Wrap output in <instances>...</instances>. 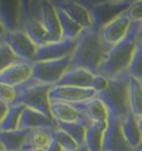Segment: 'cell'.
<instances>
[{
	"label": "cell",
	"instance_id": "836d02e7",
	"mask_svg": "<svg viewBox=\"0 0 142 151\" xmlns=\"http://www.w3.org/2000/svg\"><path fill=\"white\" fill-rule=\"evenodd\" d=\"M108 85H109V79L108 78H105L101 75H95V78H93V81H92V85H91V89L95 90L98 94L107 89Z\"/></svg>",
	"mask_w": 142,
	"mask_h": 151
},
{
	"label": "cell",
	"instance_id": "44dd1931",
	"mask_svg": "<svg viewBox=\"0 0 142 151\" xmlns=\"http://www.w3.org/2000/svg\"><path fill=\"white\" fill-rule=\"evenodd\" d=\"M121 127L124 138L133 150L139 149L142 145V133L138 124V119L133 113H129L121 119Z\"/></svg>",
	"mask_w": 142,
	"mask_h": 151
},
{
	"label": "cell",
	"instance_id": "8fae6325",
	"mask_svg": "<svg viewBox=\"0 0 142 151\" xmlns=\"http://www.w3.org/2000/svg\"><path fill=\"white\" fill-rule=\"evenodd\" d=\"M131 21L127 17V14H123L119 18L113 20L112 22L104 26L103 28L100 30V36L103 41L104 46L110 50L111 48L115 46L117 43L122 41L124 38L128 36L130 28H131Z\"/></svg>",
	"mask_w": 142,
	"mask_h": 151
},
{
	"label": "cell",
	"instance_id": "52a82bcc",
	"mask_svg": "<svg viewBox=\"0 0 142 151\" xmlns=\"http://www.w3.org/2000/svg\"><path fill=\"white\" fill-rule=\"evenodd\" d=\"M6 43L11 48L19 60L30 63L36 62L38 47L32 42V40L24 31L16 30L12 32H7Z\"/></svg>",
	"mask_w": 142,
	"mask_h": 151
},
{
	"label": "cell",
	"instance_id": "f35d334b",
	"mask_svg": "<svg viewBox=\"0 0 142 151\" xmlns=\"http://www.w3.org/2000/svg\"><path fill=\"white\" fill-rule=\"evenodd\" d=\"M6 43V36H0V47Z\"/></svg>",
	"mask_w": 142,
	"mask_h": 151
},
{
	"label": "cell",
	"instance_id": "7a4b0ae2",
	"mask_svg": "<svg viewBox=\"0 0 142 151\" xmlns=\"http://www.w3.org/2000/svg\"><path fill=\"white\" fill-rule=\"evenodd\" d=\"M138 30L139 24H132L128 36L113 46L105 55L97 75L112 79L122 73H128L133 51L138 42Z\"/></svg>",
	"mask_w": 142,
	"mask_h": 151
},
{
	"label": "cell",
	"instance_id": "83f0119b",
	"mask_svg": "<svg viewBox=\"0 0 142 151\" xmlns=\"http://www.w3.org/2000/svg\"><path fill=\"white\" fill-rule=\"evenodd\" d=\"M57 128L62 131L68 133L73 140L82 148L85 147V133H87V124L85 122H56Z\"/></svg>",
	"mask_w": 142,
	"mask_h": 151
},
{
	"label": "cell",
	"instance_id": "ffe728a7",
	"mask_svg": "<svg viewBox=\"0 0 142 151\" xmlns=\"http://www.w3.org/2000/svg\"><path fill=\"white\" fill-rule=\"evenodd\" d=\"M30 131L28 129H18L0 132V143L7 151H24Z\"/></svg>",
	"mask_w": 142,
	"mask_h": 151
},
{
	"label": "cell",
	"instance_id": "1f68e13d",
	"mask_svg": "<svg viewBox=\"0 0 142 151\" xmlns=\"http://www.w3.org/2000/svg\"><path fill=\"white\" fill-rule=\"evenodd\" d=\"M17 97H18L17 88L5 83H0V102L7 106H11L16 102Z\"/></svg>",
	"mask_w": 142,
	"mask_h": 151
},
{
	"label": "cell",
	"instance_id": "5b68a950",
	"mask_svg": "<svg viewBox=\"0 0 142 151\" xmlns=\"http://www.w3.org/2000/svg\"><path fill=\"white\" fill-rule=\"evenodd\" d=\"M90 9L93 29L100 31L104 26L112 22L127 12L132 0H108V1H81Z\"/></svg>",
	"mask_w": 142,
	"mask_h": 151
},
{
	"label": "cell",
	"instance_id": "d590c367",
	"mask_svg": "<svg viewBox=\"0 0 142 151\" xmlns=\"http://www.w3.org/2000/svg\"><path fill=\"white\" fill-rule=\"evenodd\" d=\"M8 108H9V106H7V104L0 102V123H1V121H2V119L5 118L6 113H7V111H8Z\"/></svg>",
	"mask_w": 142,
	"mask_h": 151
},
{
	"label": "cell",
	"instance_id": "7402d4cb",
	"mask_svg": "<svg viewBox=\"0 0 142 151\" xmlns=\"http://www.w3.org/2000/svg\"><path fill=\"white\" fill-rule=\"evenodd\" d=\"M19 30H22L27 33L28 37L32 40V42L38 48L48 43V36L42 22H41V17H36V18L26 21L24 24H21Z\"/></svg>",
	"mask_w": 142,
	"mask_h": 151
},
{
	"label": "cell",
	"instance_id": "bcb514c9",
	"mask_svg": "<svg viewBox=\"0 0 142 151\" xmlns=\"http://www.w3.org/2000/svg\"><path fill=\"white\" fill-rule=\"evenodd\" d=\"M5 151H7V150H5Z\"/></svg>",
	"mask_w": 142,
	"mask_h": 151
},
{
	"label": "cell",
	"instance_id": "8992f818",
	"mask_svg": "<svg viewBox=\"0 0 142 151\" xmlns=\"http://www.w3.org/2000/svg\"><path fill=\"white\" fill-rule=\"evenodd\" d=\"M70 66L71 57L60 60L36 61L32 63V79L42 85L57 86Z\"/></svg>",
	"mask_w": 142,
	"mask_h": 151
},
{
	"label": "cell",
	"instance_id": "7bdbcfd3",
	"mask_svg": "<svg viewBox=\"0 0 142 151\" xmlns=\"http://www.w3.org/2000/svg\"><path fill=\"white\" fill-rule=\"evenodd\" d=\"M79 151H88V150H87V149H85V147H82V148H81V149H80V150H79Z\"/></svg>",
	"mask_w": 142,
	"mask_h": 151
},
{
	"label": "cell",
	"instance_id": "d6986e66",
	"mask_svg": "<svg viewBox=\"0 0 142 151\" xmlns=\"http://www.w3.org/2000/svg\"><path fill=\"white\" fill-rule=\"evenodd\" d=\"M51 117L56 122H85L88 123L78 110L72 104L66 102H50Z\"/></svg>",
	"mask_w": 142,
	"mask_h": 151
},
{
	"label": "cell",
	"instance_id": "cb8c5ba5",
	"mask_svg": "<svg viewBox=\"0 0 142 151\" xmlns=\"http://www.w3.org/2000/svg\"><path fill=\"white\" fill-rule=\"evenodd\" d=\"M55 6V5H53ZM56 7V6H55ZM57 14L60 22V28L62 32V39H69V40H77L80 36L83 29L77 24L73 19L69 17V14L62 9L56 7Z\"/></svg>",
	"mask_w": 142,
	"mask_h": 151
},
{
	"label": "cell",
	"instance_id": "4fadbf2b",
	"mask_svg": "<svg viewBox=\"0 0 142 151\" xmlns=\"http://www.w3.org/2000/svg\"><path fill=\"white\" fill-rule=\"evenodd\" d=\"M52 4L66 11L69 14V17L73 19L81 28L85 29L93 28L92 24V17H91L90 9L85 7L81 1L77 0H55Z\"/></svg>",
	"mask_w": 142,
	"mask_h": 151
},
{
	"label": "cell",
	"instance_id": "f546056e",
	"mask_svg": "<svg viewBox=\"0 0 142 151\" xmlns=\"http://www.w3.org/2000/svg\"><path fill=\"white\" fill-rule=\"evenodd\" d=\"M53 139L65 151H79L81 149V147L73 140V138H71L68 133L58 128L53 131Z\"/></svg>",
	"mask_w": 142,
	"mask_h": 151
},
{
	"label": "cell",
	"instance_id": "277c9868",
	"mask_svg": "<svg viewBox=\"0 0 142 151\" xmlns=\"http://www.w3.org/2000/svg\"><path fill=\"white\" fill-rule=\"evenodd\" d=\"M51 88V86L39 83L31 78L28 82L17 88L18 97L14 104H21L24 108L32 109L51 117L49 99V91Z\"/></svg>",
	"mask_w": 142,
	"mask_h": 151
},
{
	"label": "cell",
	"instance_id": "d4e9b609",
	"mask_svg": "<svg viewBox=\"0 0 142 151\" xmlns=\"http://www.w3.org/2000/svg\"><path fill=\"white\" fill-rule=\"evenodd\" d=\"M105 127L99 124H88L85 148L88 151H103V136Z\"/></svg>",
	"mask_w": 142,
	"mask_h": 151
},
{
	"label": "cell",
	"instance_id": "484cf974",
	"mask_svg": "<svg viewBox=\"0 0 142 151\" xmlns=\"http://www.w3.org/2000/svg\"><path fill=\"white\" fill-rule=\"evenodd\" d=\"M24 107L21 104H11L8 108L5 118L0 123V132L14 131L18 130L20 126L21 114L24 112Z\"/></svg>",
	"mask_w": 142,
	"mask_h": 151
},
{
	"label": "cell",
	"instance_id": "e575fe53",
	"mask_svg": "<svg viewBox=\"0 0 142 151\" xmlns=\"http://www.w3.org/2000/svg\"><path fill=\"white\" fill-rule=\"evenodd\" d=\"M46 151H65V150H63L61 147L59 146V143L53 139L52 142L50 143V146L48 147V149Z\"/></svg>",
	"mask_w": 142,
	"mask_h": 151
},
{
	"label": "cell",
	"instance_id": "b9f144b4",
	"mask_svg": "<svg viewBox=\"0 0 142 151\" xmlns=\"http://www.w3.org/2000/svg\"><path fill=\"white\" fill-rule=\"evenodd\" d=\"M0 151H5V149H4V147H2L1 143H0Z\"/></svg>",
	"mask_w": 142,
	"mask_h": 151
},
{
	"label": "cell",
	"instance_id": "4dcf8cb0",
	"mask_svg": "<svg viewBox=\"0 0 142 151\" xmlns=\"http://www.w3.org/2000/svg\"><path fill=\"white\" fill-rule=\"evenodd\" d=\"M18 61H21V60L18 59V57L14 55L11 48L7 43L0 47V73Z\"/></svg>",
	"mask_w": 142,
	"mask_h": 151
},
{
	"label": "cell",
	"instance_id": "74e56055",
	"mask_svg": "<svg viewBox=\"0 0 142 151\" xmlns=\"http://www.w3.org/2000/svg\"><path fill=\"white\" fill-rule=\"evenodd\" d=\"M6 35H7V31H6V29L4 28V26L0 22V36H6Z\"/></svg>",
	"mask_w": 142,
	"mask_h": 151
},
{
	"label": "cell",
	"instance_id": "2e32d148",
	"mask_svg": "<svg viewBox=\"0 0 142 151\" xmlns=\"http://www.w3.org/2000/svg\"><path fill=\"white\" fill-rule=\"evenodd\" d=\"M21 1L0 0V22L7 32L19 30Z\"/></svg>",
	"mask_w": 142,
	"mask_h": 151
},
{
	"label": "cell",
	"instance_id": "30bf717a",
	"mask_svg": "<svg viewBox=\"0 0 142 151\" xmlns=\"http://www.w3.org/2000/svg\"><path fill=\"white\" fill-rule=\"evenodd\" d=\"M103 151H134L127 142L121 120L110 116L103 136Z\"/></svg>",
	"mask_w": 142,
	"mask_h": 151
},
{
	"label": "cell",
	"instance_id": "ba28073f",
	"mask_svg": "<svg viewBox=\"0 0 142 151\" xmlns=\"http://www.w3.org/2000/svg\"><path fill=\"white\" fill-rule=\"evenodd\" d=\"M97 96L90 88H78L70 86H53L49 91L50 102H66L69 104H80Z\"/></svg>",
	"mask_w": 142,
	"mask_h": 151
},
{
	"label": "cell",
	"instance_id": "ab89813d",
	"mask_svg": "<svg viewBox=\"0 0 142 151\" xmlns=\"http://www.w3.org/2000/svg\"><path fill=\"white\" fill-rule=\"evenodd\" d=\"M138 119V124H139V128H140V130H141V133H142V117H139Z\"/></svg>",
	"mask_w": 142,
	"mask_h": 151
},
{
	"label": "cell",
	"instance_id": "d6a6232c",
	"mask_svg": "<svg viewBox=\"0 0 142 151\" xmlns=\"http://www.w3.org/2000/svg\"><path fill=\"white\" fill-rule=\"evenodd\" d=\"M127 17L130 19L131 24H140L142 22V0L133 1L130 8L127 10Z\"/></svg>",
	"mask_w": 142,
	"mask_h": 151
},
{
	"label": "cell",
	"instance_id": "8d00e7d4",
	"mask_svg": "<svg viewBox=\"0 0 142 151\" xmlns=\"http://www.w3.org/2000/svg\"><path fill=\"white\" fill-rule=\"evenodd\" d=\"M138 40H142V22L139 24V30H138Z\"/></svg>",
	"mask_w": 142,
	"mask_h": 151
},
{
	"label": "cell",
	"instance_id": "60d3db41",
	"mask_svg": "<svg viewBox=\"0 0 142 151\" xmlns=\"http://www.w3.org/2000/svg\"><path fill=\"white\" fill-rule=\"evenodd\" d=\"M26 151H46L44 149H37V148H32V149H28Z\"/></svg>",
	"mask_w": 142,
	"mask_h": 151
},
{
	"label": "cell",
	"instance_id": "603a6c76",
	"mask_svg": "<svg viewBox=\"0 0 142 151\" xmlns=\"http://www.w3.org/2000/svg\"><path fill=\"white\" fill-rule=\"evenodd\" d=\"M53 131H55V129L31 130L29 133L28 140L26 142V146L24 148V151L28 150V149H32V148L47 150L48 147L50 146V143L53 140Z\"/></svg>",
	"mask_w": 142,
	"mask_h": 151
},
{
	"label": "cell",
	"instance_id": "f1b7e54d",
	"mask_svg": "<svg viewBox=\"0 0 142 151\" xmlns=\"http://www.w3.org/2000/svg\"><path fill=\"white\" fill-rule=\"evenodd\" d=\"M128 75L142 82V40H138L128 69Z\"/></svg>",
	"mask_w": 142,
	"mask_h": 151
},
{
	"label": "cell",
	"instance_id": "5bb4252c",
	"mask_svg": "<svg viewBox=\"0 0 142 151\" xmlns=\"http://www.w3.org/2000/svg\"><path fill=\"white\" fill-rule=\"evenodd\" d=\"M32 78V63L18 61L0 73V83L18 88Z\"/></svg>",
	"mask_w": 142,
	"mask_h": 151
},
{
	"label": "cell",
	"instance_id": "3957f363",
	"mask_svg": "<svg viewBox=\"0 0 142 151\" xmlns=\"http://www.w3.org/2000/svg\"><path fill=\"white\" fill-rule=\"evenodd\" d=\"M129 82L130 76L128 73H122L115 78L109 79L107 89L97 94V97L107 107L110 116H113L120 120L131 112L129 100Z\"/></svg>",
	"mask_w": 142,
	"mask_h": 151
},
{
	"label": "cell",
	"instance_id": "e0dca14e",
	"mask_svg": "<svg viewBox=\"0 0 142 151\" xmlns=\"http://www.w3.org/2000/svg\"><path fill=\"white\" fill-rule=\"evenodd\" d=\"M56 128L57 123L51 117L32 109L24 108L20 119L19 129L37 130V129H56Z\"/></svg>",
	"mask_w": 142,
	"mask_h": 151
},
{
	"label": "cell",
	"instance_id": "7c38bea8",
	"mask_svg": "<svg viewBox=\"0 0 142 151\" xmlns=\"http://www.w3.org/2000/svg\"><path fill=\"white\" fill-rule=\"evenodd\" d=\"M77 48V40L62 39L58 42H49L38 48L36 61L60 60L63 58L72 57Z\"/></svg>",
	"mask_w": 142,
	"mask_h": 151
},
{
	"label": "cell",
	"instance_id": "9c48e42d",
	"mask_svg": "<svg viewBox=\"0 0 142 151\" xmlns=\"http://www.w3.org/2000/svg\"><path fill=\"white\" fill-rule=\"evenodd\" d=\"M72 106L82 114V117L85 119L88 124H99L107 127L110 117L109 111L97 96L92 99Z\"/></svg>",
	"mask_w": 142,
	"mask_h": 151
},
{
	"label": "cell",
	"instance_id": "6da1fadb",
	"mask_svg": "<svg viewBox=\"0 0 142 151\" xmlns=\"http://www.w3.org/2000/svg\"><path fill=\"white\" fill-rule=\"evenodd\" d=\"M108 51L99 31L93 28L85 29L77 39V48L71 57V67L82 68L97 75Z\"/></svg>",
	"mask_w": 142,
	"mask_h": 151
},
{
	"label": "cell",
	"instance_id": "9a60e30c",
	"mask_svg": "<svg viewBox=\"0 0 142 151\" xmlns=\"http://www.w3.org/2000/svg\"><path fill=\"white\" fill-rule=\"evenodd\" d=\"M41 22L48 36V43L58 42L62 40V32L60 22L57 14V9L52 1L41 2Z\"/></svg>",
	"mask_w": 142,
	"mask_h": 151
},
{
	"label": "cell",
	"instance_id": "4316f807",
	"mask_svg": "<svg viewBox=\"0 0 142 151\" xmlns=\"http://www.w3.org/2000/svg\"><path fill=\"white\" fill-rule=\"evenodd\" d=\"M130 111L137 118L142 117V82L130 77L129 82Z\"/></svg>",
	"mask_w": 142,
	"mask_h": 151
},
{
	"label": "cell",
	"instance_id": "ac0fdd59",
	"mask_svg": "<svg viewBox=\"0 0 142 151\" xmlns=\"http://www.w3.org/2000/svg\"><path fill=\"white\" fill-rule=\"evenodd\" d=\"M95 76V73L85 69L70 66V68L62 76L61 80L59 81L57 86H70V87L90 88L91 89V85H92Z\"/></svg>",
	"mask_w": 142,
	"mask_h": 151
},
{
	"label": "cell",
	"instance_id": "ee69618b",
	"mask_svg": "<svg viewBox=\"0 0 142 151\" xmlns=\"http://www.w3.org/2000/svg\"><path fill=\"white\" fill-rule=\"evenodd\" d=\"M134 151H142L141 149H137V150H134Z\"/></svg>",
	"mask_w": 142,
	"mask_h": 151
},
{
	"label": "cell",
	"instance_id": "f6af8a7d",
	"mask_svg": "<svg viewBox=\"0 0 142 151\" xmlns=\"http://www.w3.org/2000/svg\"><path fill=\"white\" fill-rule=\"evenodd\" d=\"M139 149H141V150H142V145H141V147H140V148H139Z\"/></svg>",
	"mask_w": 142,
	"mask_h": 151
}]
</instances>
